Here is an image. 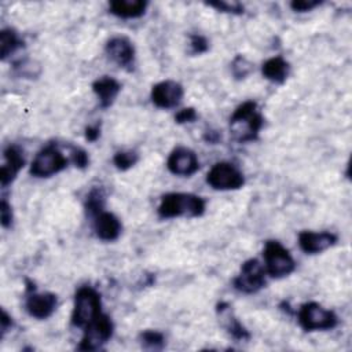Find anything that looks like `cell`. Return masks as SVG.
Returning a JSON list of instances; mask_svg holds the SVG:
<instances>
[{
    "label": "cell",
    "instance_id": "3957f363",
    "mask_svg": "<svg viewBox=\"0 0 352 352\" xmlns=\"http://www.w3.org/2000/svg\"><path fill=\"white\" fill-rule=\"evenodd\" d=\"M100 308V294L92 286H81L74 296L72 324L74 327H85L102 312Z\"/></svg>",
    "mask_w": 352,
    "mask_h": 352
},
{
    "label": "cell",
    "instance_id": "d6a6232c",
    "mask_svg": "<svg viewBox=\"0 0 352 352\" xmlns=\"http://www.w3.org/2000/svg\"><path fill=\"white\" fill-rule=\"evenodd\" d=\"M0 322H1V337H3V336L6 334V331L11 329V326H12V318L3 309V311H1V319H0Z\"/></svg>",
    "mask_w": 352,
    "mask_h": 352
},
{
    "label": "cell",
    "instance_id": "52a82bcc",
    "mask_svg": "<svg viewBox=\"0 0 352 352\" xmlns=\"http://www.w3.org/2000/svg\"><path fill=\"white\" fill-rule=\"evenodd\" d=\"M69 164V160L60 153L55 144H48L41 148L30 165V175L36 177H50L63 170Z\"/></svg>",
    "mask_w": 352,
    "mask_h": 352
},
{
    "label": "cell",
    "instance_id": "9a60e30c",
    "mask_svg": "<svg viewBox=\"0 0 352 352\" xmlns=\"http://www.w3.org/2000/svg\"><path fill=\"white\" fill-rule=\"evenodd\" d=\"M4 158H6V162L4 165H1V169H0V183L3 188H6L8 184L14 182L18 172L25 165L23 151L16 144H10L4 150Z\"/></svg>",
    "mask_w": 352,
    "mask_h": 352
},
{
    "label": "cell",
    "instance_id": "30bf717a",
    "mask_svg": "<svg viewBox=\"0 0 352 352\" xmlns=\"http://www.w3.org/2000/svg\"><path fill=\"white\" fill-rule=\"evenodd\" d=\"M166 168L176 176H191L199 169L197 154L187 147H176L168 157Z\"/></svg>",
    "mask_w": 352,
    "mask_h": 352
},
{
    "label": "cell",
    "instance_id": "ac0fdd59",
    "mask_svg": "<svg viewBox=\"0 0 352 352\" xmlns=\"http://www.w3.org/2000/svg\"><path fill=\"white\" fill-rule=\"evenodd\" d=\"M92 91L98 96L100 107L107 109L114 103L116 98L118 96L121 91V84L113 77L103 76L92 82Z\"/></svg>",
    "mask_w": 352,
    "mask_h": 352
},
{
    "label": "cell",
    "instance_id": "ba28073f",
    "mask_svg": "<svg viewBox=\"0 0 352 352\" xmlns=\"http://www.w3.org/2000/svg\"><path fill=\"white\" fill-rule=\"evenodd\" d=\"M265 274V268L257 258H249L242 264L239 274L234 278V287L246 294L257 293L267 283Z\"/></svg>",
    "mask_w": 352,
    "mask_h": 352
},
{
    "label": "cell",
    "instance_id": "603a6c76",
    "mask_svg": "<svg viewBox=\"0 0 352 352\" xmlns=\"http://www.w3.org/2000/svg\"><path fill=\"white\" fill-rule=\"evenodd\" d=\"M139 341L146 349H162L165 345V337L157 330H144L139 334Z\"/></svg>",
    "mask_w": 352,
    "mask_h": 352
},
{
    "label": "cell",
    "instance_id": "836d02e7",
    "mask_svg": "<svg viewBox=\"0 0 352 352\" xmlns=\"http://www.w3.org/2000/svg\"><path fill=\"white\" fill-rule=\"evenodd\" d=\"M220 139H221V135L217 131H208L204 135V140L208 143H212V144L217 143Z\"/></svg>",
    "mask_w": 352,
    "mask_h": 352
},
{
    "label": "cell",
    "instance_id": "6da1fadb",
    "mask_svg": "<svg viewBox=\"0 0 352 352\" xmlns=\"http://www.w3.org/2000/svg\"><path fill=\"white\" fill-rule=\"evenodd\" d=\"M264 124L258 106L253 100L239 104L230 117V135L238 143L253 142Z\"/></svg>",
    "mask_w": 352,
    "mask_h": 352
},
{
    "label": "cell",
    "instance_id": "4fadbf2b",
    "mask_svg": "<svg viewBox=\"0 0 352 352\" xmlns=\"http://www.w3.org/2000/svg\"><path fill=\"white\" fill-rule=\"evenodd\" d=\"M58 305V298L54 293H36V290L29 292L25 308L28 314L36 319H47L50 318Z\"/></svg>",
    "mask_w": 352,
    "mask_h": 352
},
{
    "label": "cell",
    "instance_id": "cb8c5ba5",
    "mask_svg": "<svg viewBox=\"0 0 352 352\" xmlns=\"http://www.w3.org/2000/svg\"><path fill=\"white\" fill-rule=\"evenodd\" d=\"M253 70V65L242 55H236L231 62V73L236 80L246 78Z\"/></svg>",
    "mask_w": 352,
    "mask_h": 352
},
{
    "label": "cell",
    "instance_id": "d6986e66",
    "mask_svg": "<svg viewBox=\"0 0 352 352\" xmlns=\"http://www.w3.org/2000/svg\"><path fill=\"white\" fill-rule=\"evenodd\" d=\"M147 1L143 0H114L109 6V11L118 18H139L146 12Z\"/></svg>",
    "mask_w": 352,
    "mask_h": 352
},
{
    "label": "cell",
    "instance_id": "484cf974",
    "mask_svg": "<svg viewBox=\"0 0 352 352\" xmlns=\"http://www.w3.org/2000/svg\"><path fill=\"white\" fill-rule=\"evenodd\" d=\"M209 7L216 8L221 12H230V14H243L245 7L238 1H223V0H214V1H206L205 3Z\"/></svg>",
    "mask_w": 352,
    "mask_h": 352
},
{
    "label": "cell",
    "instance_id": "44dd1931",
    "mask_svg": "<svg viewBox=\"0 0 352 352\" xmlns=\"http://www.w3.org/2000/svg\"><path fill=\"white\" fill-rule=\"evenodd\" d=\"M23 45H25V43L16 30L7 28L0 32V58H1V60H6L11 54L18 51Z\"/></svg>",
    "mask_w": 352,
    "mask_h": 352
},
{
    "label": "cell",
    "instance_id": "1f68e13d",
    "mask_svg": "<svg viewBox=\"0 0 352 352\" xmlns=\"http://www.w3.org/2000/svg\"><path fill=\"white\" fill-rule=\"evenodd\" d=\"M99 136H100V125L99 124L88 125L85 128V139L88 142H95V140H98Z\"/></svg>",
    "mask_w": 352,
    "mask_h": 352
},
{
    "label": "cell",
    "instance_id": "9c48e42d",
    "mask_svg": "<svg viewBox=\"0 0 352 352\" xmlns=\"http://www.w3.org/2000/svg\"><path fill=\"white\" fill-rule=\"evenodd\" d=\"M206 183L214 190H238L245 184V177L235 165L230 162H217L208 172Z\"/></svg>",
    "mask_w": 352,
    "mask_h": 352
},
{
    "label": "cell",
    "instance_id": "4316f807",
    "mask_svg": "<svg viewBox=\"0 0 352 352\" xmlns=\"http://www.w3.org/2000/svg\"><path fill=\"white\" fill-rule=\"evenodd\" d=\"M209 50V43L206 37L202 34H191L190 36V52L192 55H199L204 54Z\"/></svg>",
    "mask_w": 352,
    "mask_h": 352
},
{
    "label": "cell",
    "instance_id": "4dcf8cb0",
    "mask_svg": "<svg viewBox=\"0 0 352 352\" xmlns=\"http://www.w3.org/2000/svg\"><path fill=\"white\" fill-rule=\"evenodd\" d=\"M198 118V114L194 107H186L176 113L175 121L177 124H186V122H194Z\"/></svg>",
    "mask_w": 352,
    "mask_h": 352
},
{
    "label": "cell",
    "instance_id": "83f0119b",
    "mask_svg": "<svg viewBox=\"0 0 352 352\" xmlns=\"http://www.w3.org/2000/svg\"><path fill=\"white\" fill-rule=\"evenodd\" d=\"M70 155H72V161L73 164L80 168V169H85L89 164V158L85 150H82L81 147H72L70 148Z\"/></svg>",
    "mask_w": 352,
    "mask_h": 352
},
{
    "label": "cell",
    "instance_id": "f1b7e54d",
    "mask_svg": "<svg viewBox=\"0 0 352 352\" xmlns=\"http://www.w3.org/2000/svg\"><path fill=\"white\" fill-rule=\"evenodd\" d=\"M0 223L4 228H10L12 224V210L11 205L7 202L6 198L0 202Z\"/></svg>",
    "mask_w": 352,
    "mask_h": 352
},
{
    "label": "cell",
    "instance_id": "f546056e",
    "mask_svg": "<svg viewBox=\"0 0 352 352\" xmlns=\"http://www.w3.org/2000/svg\"><path fill=\"white\" fill-rule=\"evenodd\" d=\"M320 4H322V1H319V0H293L290 3V7L296 12H305V11L314 10L315 7H318Z\"/></svg>",
    "mask_w": 352,
    "mask_h": 352
},
{
    "label": "cell",
    "instance_id": "d4e9b609",
    "mask_svg": "<svg viewBox=\"0 0 352 352\" xmlns=\"http://www.w3.org/2000/svg\"><path fill=\"white\" fill-rule=\"evenodd\" d=\"M139 161V154L135 151H118L113 157V164L120 170H128Z\"/></svg>",
    "mask_w": 352,
    "mask_h": 352
},
{
    "label": "cell",
    "instance_id": "7c38bea8",
    "mask_svg": "<svg viewBox=\"0 0 352 352\" xmlns=\"http://www.w3.org/2000/svg\"><path fill=\"white\" fill-rule=\"evenodd\" d=\"M106 54L109 58L124 69H131L135 62V47L129 38L124 36L111 37L106 43Z\"/></svg>",
    "mask_w": 352,
    "mask_h": 352
},
{
    "label": "cell",
    "instance_id": "ffe728a7",
    "mask_svg": "<svg viewBox=\"0 0 352 352\" xmlns=\"http://www.w3.org/2000/svg\"><path fill=\"white\" fill-rule=\"evenodd\" d=\"M263 76L276 84H283L290 73V65L282 56H274L265 60L261 66Z\"/></svg>",
    "mask_w": 352,
    "mask_h": 352
},
{
    "label": "cell",
    "instance_id": "8992f818",
    "mask_svg": "<svg viewBox=\"0 0 352 352\" xmlns=\"http://www.w3.org/2000/svg\"><path fill=\"white\" fill-rule=\"evenodd\" d=\"M114 324L106 314H99L91 323L84 327V336L77 346L78 351L100 349L113 336Z\"/></svg>",
    "mask_w": 352,
    "mask_h": 352
},
{
    "label": "cell",
    "instance_id": "7402d4cb",
    "mask_svg": "<svg viewBox=\"0 0 352 352\" xmlns=\"http://www.w3.org/2000/svg\"><path fill=\"white\" fill-rule=\"evenodd\" d=\"M106 204V191L103 187H94L89 190V192L85 197L84 201V209L87 216L95 217L100 212H103Z\"/></svg>",
    "mask_w": 352,
    "mask_h": 352
},
{
    "label": "cell",
    "instance_id": "8fae6325",
    "mask_svg": "<svg viewBox=\"0 0 352 352\" xmlns=\"http://www.w3.org/2000/svg\"><path fill=\"white\" fill-rule=\"evenodd\" d=\"M183 94V87L179 82L165 80L153 85L151 102L160 109H173L182 102Z\"/></svg>",
    "mask_w": 352,
    "mask_h": 352
},
{
    "label": "cell",
    "instance_id": "5b68a950",
    "mask_svg": "<svg viewBox=\"0 0 352 352\" xmlns=\"http://www.w3.org/2000/svg\"><path fill=\"white\" fill-rule=\"evenodd\" d=\"M298 323L305 331L331 330L338 324V318L331 309H326L315 301L305 302L300 307Z\"/></svg>",
    "mask_w": 352,
    "mask_h": 352
},
{
    "label": "cell",
    "instance_id": "2e32d148",
    "mask_svg": "<svg viewBox=\"0 0 352 352\" xmlns=\"http://www.w3.org/2000/svg\"><path fill=\"white\" fill-rule=\"evenodd\" d=\"M122 226L120 219L111 212H100L94 217V231L102 241H116L121 234Z\"/></svg>",
    "mask_w": 352,
    "mask_h": 352
},
{
    "label": "cell",
    "instance_id": "5bb4252c",
    "mask_svg": "<svg viewBox=\"0 0 352 352\" xmlns=\"http://www.w3.org/2000/svg\"><path fill=\"white\" fill-rule=\"evenodd\" d=\"M337 242V235L330 231H301L298 234V246L307 254L320 253Z\"/></svg>",
    "mask_w": 352,
    "mask_h": 352
},
{
    "label": "cell",
    "instance_id": "e0dca14e",
    "mask_svg": "<svg viewBox=\"0 0 352 352\" xmlns=\"http://www.w3.org/2000/svg\"><path fill=\"white\" fill-rule=\"evenodd\" d=\"M217 315L220 318L221 326L226 329V331L238 341H245L250 338V333L246 330V327L234 316L232 309L230 304L227 302H219L216 307Z\"/></svg>",
    "mask_w": 352,
    "mask_h": 352
},
{
    "label": "cell",
    "instance_id": "277c9868",
    "mask_svg": "<svg viewBox=\"0 0 352 352\" xmlns=\"http://www.w3.org/2000/svg\"><path fill=\"white\" fill-rule=\"evenodd\" d=\"M263 257H264V263H265L264 264L265 272L275 279L290 275L296 268V263H294L292 254L278 241H267L265 242V246L263 250Z\"/></svg>",
    "mask_w": 352,
    "mask_h": 352
},
{
    "label": "cell",
    "instance_id": "7a4b0ae2",
    "mask_svg": "<svg viewBox=\"0 0 352 352\" xmlns=\"http://www.w3.org/2000/svg\"><path fill=\"white\" fill-rule=\"evenodd\" d=\"M206 208L205 201L190 192H168L162 195L158 205V216L161 219H172L180 216L199 217Z\"/></svg>",
    "mask_w": 352,
    "mask_h": 352
}]
</instances>
